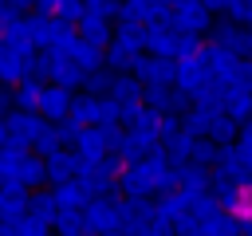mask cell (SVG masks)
<instances>
[{
    "instance_id": "1",
    "label": "cell",
    "mask_w": 252,
    "mask_h": 236,
    "mask_svg": "<svg viewBox=\"0 0 252 236\" xmlns=\"http://www.w3.org/2000/svg\"><path fill=\"white\" fill-rule=\"evenodd\" d=\"M63 102H67L63 94H47V110H51V114H59V110H63Z\"/></svg>"
},
{
    "instance_id": "2",
    "label": "cell",
    "mask_w": 252,
    "mask_h": 236,
    "mask_svg": "<svg viewBox=\"0 0 252 236\" xmlns=\"http://www.w3.org/2000/svg\"><path fill=\"white\" fill-rule=\"evenodd\" d=\"M87 35H91V39H102V24H98V20H87Z\"/></svg>"
},
{
    "instance_id": "3",
    "label": "cell",
    "mask_w": 252,
    "mask_h": 236,
    "mask_svg": "<svg viewBox=\"0 0 252 236\" xmlns=\"http://www.w3.org/2000/svg\"><path fill=\"white\" fill-rule=\"evenodd\" d=\"M106 4H110V0H91V8H98V12H106Z\"/></svg>"
}]
</instances>
